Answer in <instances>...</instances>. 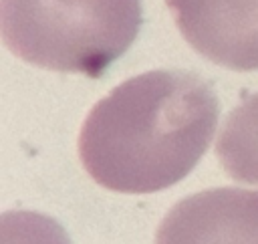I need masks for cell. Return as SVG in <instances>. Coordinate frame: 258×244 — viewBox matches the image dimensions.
<instances>
[{"label": "cell", "instance_id": "1", "mask_svg": "<svg viewBox=\"0 0 258 244\" xmlns=\"http://www.w3.org/2000/svg\"><path fill=\"white\" fill-rule=\"evenodd\" d=\"M218 115V97L198 75L149 71L123 81L89 111L79 157L107 190L153 194L198 165Z\"/></svg>", "mask_w": 258, "mask_h": 244}, {"label": "cell", "instance_id": "2", "mask_svg": "<svg viewBox=\"0 0 258 244\" xmlns=\"http://www.w3.org/2000/svg\"><path fill=\"white\" fill-rule=\"evenodd\" d=\"M6 48L36 67L101 77L141 28V0H0Z\"/></svg>", "mask_w": 258, "mask_h": 244}, {"label": "cell", "instance_id": "3", "mask_svg": "<svg viewBox=\"0 0 258 244\" xmlns=\"http://www.w3.org/2000/svg\"><path fill=\"white\" fill-rule=\"evenodd\" d=\"M187 44L232 71L258 69V0H165Z\"/></svg>", "mask_w": 258, "mask_h": 244}, {"label": "cell", "instance_id": "4", "mask_svg": "<svg viewBox=\"0 0 258 244\" xmlns=\"http://www.w3.org/2000/svg\"><path fill=\"white\" fill-rule=\"evenodd\" d=\"M155 244H258V190L216 188L179 200Z\"/></svg>", "mask_w": 258, "mask_h": 244}, {"label": "cell", "instance_id": "5", "mask_svg": "<svg viewBox=\"0 0 258 244\" xmlns=\"http://www.w3.org/2000/svg\"><path fill=\"white\" fill-rule=\"evenodd\" d=\"M224 171L246 184H258V93L230 111L216 141Z\"/></svg>", "mask_w": 258, "mask_h": 244}, {"label": "cell", "instance_id": "6", "mask_svg": "<svg viewBox=\"0 0 258 244\" xmlns=\"http://www.w3.org/2000/svg\"><path fill=\"white\" fill-rule=\"evenodd\" d=\"M2 244H71L64 228L40 212L10 210L0 218Z\"/></svg>", "mask_w": 258, "mask_h": 244}]
</instances>
